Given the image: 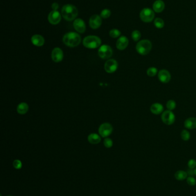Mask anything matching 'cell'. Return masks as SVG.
Listing matches in <instances>:
<instances>
[{
	"label": "cell",
	"mask_w": 196,
	"mask_h": 196,
	"mask_svg": "<svg viewBox=\"0 0 196 196\" xmlns=\"http://www.w3.org/2000/svg\"><path fill=\"white\" fill-rule=\"evenodd\" d=\"M78 10L76 7L71 5L66 4L62 9V15L64 20L68 21H71L77 17Z\"/></svg>",
	"instance_id": "6da1fadb"
},
{
	"label": "cell",
	"mask_w": 196,
	"mask_h": 196,
	"mask_svg": "<svg viewBox=\"0 0 196 196\" xmlns=\"http://www.w3.org/2000/svg\"><path fill=\"white\" fill-rule=\"evenodd\" d=\"M81 38L77 33L69 32L64 34L63 37V42L66 45L70 47H75L81 43Z\"/></svg>",
	"instance_id": "7a4b0ae2"
},
{
	"label": "cell",
	"mask_w": 196,
	"mask_h": 196,
	"mask_svg": "<svg viewBox=\"0 0 196 196\" xmlns=\"http://www.w3.org/2000/svg\"><path fill=\"white\" fill-rule=\"evenodd\" d=\"M83 44L87 48L95 49L101 45V40L96 36H88L84 37L83 40Z\"/></svg>",
	"instance_id": "3957f363"
},
{
	"label": "cell",
	"mask_w": 196,
	"mask_h": 196,
	"mask_svg": "<svg viewBox=\"0 0 196 196\" xmlns=\"http://www.w3.org/2000/svg\"><path fill=\"white\" fill-rule=\"evenodd\" d=\"M152 49V44L149 40H142L140 41L136 46L137 52L141 55L149 54Z\"/></svg>",
	"instance_id": "277c9868"
},
{
	"label": "cell",
	"mask_w": 196,
	"mask_h": 196,
	"mask_svg": "<svg viewBox=\"0 0 196 196\" xmlns=\"http://www.w3.org/2000/svg\"><path fill=\"white\" fill-rule=\"evenodd\" d=\"M155 17L154 11L150 8H144L142 9L140 13V17L143 22L150 23L152 21Z\"/></svg>",
	"instance_id": "5b68a950"
},
{
	"label": "cell",
	"mask_w": 196,
	"mask_h": 196,
	"mask_svg": "<svg viewBox=\"0 0 196 196\" xmlns=\"http://www.w3.org/2000/svg\"><path fill=\"white\" fill-rule=\"evenodd\" d=\"M113 54L112 48L108 45H102L98 49V55L102 59H108Z\"/></svg>",
	"instance_id": "8992f818"
},
{
	"label": "cell",
	"mask_w": 196,
	"mask_h": 196,
	"mask_svg": "<svg viewBox=\"0 0 196 196\" xmlns=\"http://www.w3.org/2000/svg\"><path fill=\"white\" fill-rule=\"evenodd\" d=\"M161 119L165 124L167 125H171L175 122L176 116L172 111L166 110L163 112Z\"/></svg>",
	"instance_id": "52a82bcc"
},
{
	"label": "cell",
	"mask_w": 196,
	"mask_h": 196,
	"mask_svg": "<svg viewBox=\"0 0 196 196\" xmlns=\"http://www.w3.org/2000/svg\"><path fill=\"white\" fill-rule=\"evenodd\" d=\"M100 135L103 138L107 137L111 134L113 131V127L111 124L108 123H105L102 124L99 128Z\"/></svg>",
	"instance_id": "ba28073f"
},
{
	"label": "cell",
	"mask_w": 196,
	"mask_h": 196,
	"mask_svg": "<svg viewBox=\"0 0 196 196\" xmlns=\"http://www.w3.org/2000/svg\"><path fill=\"white\" fill-rule=\"evenodd\" d=\"M48 20L50 24L52 25L58 24L61 21V15L57 10H52L48 14Z\"/></svg>",
	"instance_id": "9c48e42d"
},
{
	"label": "cell",
	"mask_w": 196,
	"mask_h": 196,
	"mask_svg": "<svg viewBox=\"0 0 196 196\" xmlns=\"http://www.w3.org/2000/svg\"><path fill=\"white\" fill-rule=\"evenodd\" d=\"M118 67V63L116 60L114 59H109L108 61H106L104 65V68L106 72L108 73H113L117 70Z\"/></svg>",
	"instance_id": "30bf717a"
},
{
	"label": "cell",
	"mask_w": 196,
	"mask_h": 196,
	"mask_svg": "<svg viewBox=\"0 0 196 196\" xmlns=\"http://www.w3.org/2000/svg\"><path fill=\"white\" fill-rule=\"evenodd\" d=\"M102 24L101 17L97 14H94L90 18L89 25L92 29H98Z\"/></svg>",
	"instance_id": "8fae6325"
},
{
	"label": "cell",
	"mask_w": 196,
	"mask_h": 196,
	"mask_svg": "<svg viewBox=\"0 0 196 196\" xmlns=\"http://www.w3.org/2000/svg\"><path fill=\"white\" fill-rule=\"evenodd\" d=\"M158 76L159 81L163 83H167L171 80V74L169 71L166 70H161L158 72Z\"/></svg>",
	"instance_id": "7c38bea8"
},
{
	"label": "cell",
	"mask_w": 196,
	"mask_h": 196,
	"mask_svg": "<svg viewBox=\"0 0 196 196\" xmlns=\"http://www.w3.org/2000/svg\"><path fill=\"white\" fill-rule=\"evenodd\" d=\"M73 26L75 31L79 33L83 34L86 31V24L81 18H77L73 23Z\"/></svg>",
	"instance_id": "4fadbf2b"
},
{
	"label": "cell",
	"mask_w": 196,
	"mask_h": 196,
	"mask_svg": "<svg viewBox=\"0 0 196 196\" xmlns=\"http://www.w3.org/2000/svg\"><path fill=\"white\" fill-rule=\"evenodd\" d=\"M52 59L55 63L61 62L63 59V51L59 48H55L52 52Z\"/></svg>",
	"instance_id": "5bb4252c"
},
{
	"label": "cell",
	"mask_w": 196,
	"mask_h": 196,
	"mask_svg": "<svg viewBox=\"0 0 196 196\" xmlns=\"http://www.w3.org/2000/svg\"><path fill=\"white\" fill-rule=\"evenodd\" d=\"M129 44L128 39L124 36H121L116 42V47L119 50H124L128 47Z\"/></svg>",
	"instance_id": "9a60e30c"
},
{
	"label": "cell",
	"mask_w": 196,
	"mask_h": 196,
	"mask_svg": "<svg viewBox=\"0 0 196 196\" xmlns=\"http://www.w3.org/2000/svg\"><path fill=\"white\" fill-rule=\"evenodd\" d=\"M31 42L34 45L37 47H41L44 44V39L39 34H35L31 37Z\"/></svg>",
	"instance_id": "2e32d148"
},
{
	"label": "cell",
	"mask_w": 196,
	"mask_h": 196,
	"mask_svg": "<svg viewBox=\"0 0 196 196\" xmlns=\"http://www.w3.org/2000/svg\"><path fill=\"white\" fill-rule=\"evenodd\" d=\"M150 111L152 114H155V115H158L162 113L163 111V107L162 105L160 104L159 103H154L151 105L150 107Z\"/></svg>",
	"instance_id": "e0dca14e"
},
{
	"label": "cell",
	"mask_w": 196,
	"mask_h": 196,
	"mask_svg": "<svg viewBox=\"0 0 196 196\" xmlns=\"http://www.w3.org/2000/svg\"><path fill=\"white\" fill-rule=\"evenodd\" d=\"M153 10L156 13H161L165 9V3L162 0H157L153 4Z\"/></svg>",
	"instance_id": "ac0fdd59"
},
{
	"label": "cell",
	"mask_w": 196,
	"mask_h": 196,
	"mask_svg": "<svg viewBox=\"0 0 196 196\" xmlns=\"http://www.w3.org/2000/svg\"><path fill=\"white\" fill-rule=\"evenodd\" d=\"M184 126L186 129H194L196 128V118H189L187 119L184 123Z\"/></svg>",
	"instance_id": "d6986e66"
},
{
	"label": "cell",
	"mask_w": 196,
	"mask_h": 196,
	"mask_svg": "<svg viewBox=\"0 0 196 196\" xmlns=\"http://www.w3.org/2000/svg\"><path fill=\"white\" fill-rule=\"evenodd\" d=\"M88 141L91 144H98L101 141V137L97 134L93 133L88 136Z\"/></svg>",
	"instance_id": "ffe728a7"
},
{
	"label": "cell",
	"mask_w": 196,
	"mask_h": 196,
	"mask_svg": "<svg viewBox=\"0 0 196 196\" xmlns=\"http://www.w3.org/2000/svg\"><path fill=\"white\" fill-rule=\"evenodd\" d=\"M17 111L20 114H25L28 111V105L26 103H21L17 106Z\"/></svg>",
	"instance_id": "44dd1931"
},
{
	"label": "cell",
	"mask_w": 196,
	"mask_h": 196,
	"mask_svg": "<svg viewBox=\"0 0 196 196\" xmlns=\"http://www.w3.org/2000/svg\"><path fill=\"white\" fill-rule=\"evenodd\" d=\"M174 176L176 179L179 180V181H182V180L186 179L188 176V173L183 170H178L175 173Z\"/></svg>",
	"instance_id": "7402d4cb"
},
{
	"label": "cell",
	"mask_w": 196,
	"mask_h": 196,
	"mask_svg": "<svg viewBox=\"0 0 196 196\" xmlns=\"http://www.w3.org/2000/svg\"><path fill=\"white\" fill-rule=\"evenodd\" d=\"M158 74V69L155 67H150L147 70V74L150 77H154Z\"/></svg>",
	"instance_id": "603a6c76"
},
{
	"label": "cell",
	"mask_w": 196,
	"mask_h": 196,
	"mask_svg": "<svg viewBox=\"0 0 196 196\" xmlns=\"http://www.w3.org/2000/svg\"><path fill=\"white\" fill-rule=\"evenodd\" d=\"M154 25L156 28L158 29H161L164 27V21L161 18H156L154 20Z\"/></svg>",
	"instance_id": "cb8c5ba5"
},
{
	"label": "cell",
	"mask_w": 196,
	"mask_h": 196,
	"mask_svg": "<svg viewBox=\"0 0 196 196\" xmlns=\"http://www.w3.org/2000/svg\"><path fill=\"white\" fill-rule=\"evenodd\" d=\"M176 106L177 105H176V101H173V100H170L167 102L166 107L168 109V110L172 111L176 108Z\"/></svg>",
	"instance_id": "d4e9b609"
},
{
	"label": "cell",
	"mask_w": 196,
	"mask_h": 196,
	"mask_svg": "<svg viewBox=\"0 0 196 196\" xmlns=\"http://www.w3.org/2000/svg\"><path fill=\"white\" fill-rule=\"evenodd\" d=\"M109 35L112 38H117L121 35V32L117 29H113L109 32Z\"/></svg>",
	"instance_id": "484cf974"
},
{
	"label": "cell",
	"mask_w": 196,
	"mask_h": 196,
	"mask_svg": "<svg viewBox=\"0 0 196 196\" xmlns=\"http://www.w3.org/2000/svg\"><path fill=\"white\" fill-rule=\"evenodd\" d=\"M181 138L183 141H189L190 138V134L189 132H188L186 130H183L182 132H181Z\"/></svg>",
	"instance_id": "4316f807"
},
{
	"label": "cell",
	"mask_w": 196,
	"mask_h": 196,
	"mask_svg": "<svg viewBox=\"0 0 196 196\" xmlns=\"http://www.w3.org/2000/svg\"><path fill=\"white\" fill-rule=\"evenodd\" d=\"M132 39L135 41H138L140 40V37H141V34L139 31L135 30L132 32V34H131Z\"/></svg>",
	"instance_id": "83f0119b"
},
{
	"label": "cell",
	"mask_w": 196,
	"mask_h": 196,
	"mask_svg": "<svg viewBox=\"0 0 196 196\" xmlns=\"http://www.w3.org/2000/svg\"><path fill=\"white\" fill-rule=\"evenodd\" d=\"M111 12L108 9H105L102 10L100 14V16L103 18H108L111 16Z\"/></svg>",
	"instance_id": "f1b7e54d"
},
{
	"label": "cell",
	"mask_w": 196,
	"mask_h": 196,
	"mask_svg": "<svg viewBox=\"0 0 196 196\" xmlns=\"http://www.w3.org/2000/svg\"><path fill=\"white\" fill-rule=\"evenodd\" d=\"M104 144L106 147L111 148L113 146V141L111 139L106 138L104 141Z\"/></svg>",
	"instance_id": "f546056e"
},
{
	"label": "cell",
	"mask_w": 196,
	"mask_h": 196,
	"mask_svg": "<svg viewBox=\"0 0 196 196\" xmlns=\"http://www.w3.org/2000/svg\"><path fill=\"white\" fill-rule=\"evenodd\" d=\"M13 165L15 169H20L22 168V163L20 160L16 159L13 162Z\"/></svg>",
	"instance_id": "4dcf8cb0"
},
{
	"label": "cell",
	"mask_w": 196,
	"mask_h": 196,
	"mask_svg": "<svg viewBox=\"0 0 196 196\" xmlns=\"http://www.w3.org/2000/svg\"><path fill=\"white\" fill-rule=\"evenodd\" d=\"M187 183L190 186H194L196 184V180L193 177L190 176L187 178Z\"/></svg>",
	"instance_id": "1f68e13d"
},
{
	"label": "cell",
	"mask_w": 196,
	"mask_h": 196,
	"mask_svg": "<svg viewBox=\"0 0 196 196\" xmlns=\"http://www.w3.org/2000/svg\"><path fill=\"white\" fill-rule=\"evenodd\" d=\"M188 167L189 168V169H194L196 166V160L194 159H190L189 162L188 163Z\"/></svg>",
	"instance_id": "d6a6232c"
},
{
	"label": "cell",
	"mask_w": 196,
	"mask_h": 196,
	"mask_svg": "<svg viewBox=\"0 0 196 196\" xmlns=\"http://www.w3.org/2000/svg\"><path fill=\"white\" fill-rule=\"evenodd\" d=\"M51 8L53 9V10H57V9L59 8V5L57 3H54L51 5Z\"/></svg>",
	"instance_id": "836d02e7"
},
{
	"label": "cell",
	"mask_w": 196,
	"mask_h": 196,
	"mask_svg": "<svg viewBox=\"0 0 196 196\" xmlns=\"http://www.w3.org/2000/svg\"><path fill=\"white\" fill-rule=\"evenodd\" d=\"M194 175L196 176V168L194 170Z\"/></svg>",
	"instance_id": "e575fe53"
},
{
	"label": "cell",
	"mask_w": 196,
	"mask_h": 196,
	"mask_svg": "<svg viewBox=\"0 0 196 196\" xmlns=\"http://www.w3.org/2000/svg\"></svg>",
	"instance_id": "d590c367"
}]
</instances>
